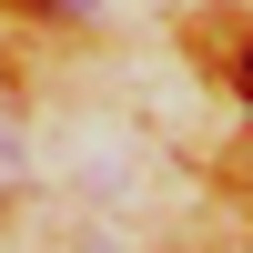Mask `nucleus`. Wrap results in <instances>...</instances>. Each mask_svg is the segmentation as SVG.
I'll list each match as a JSON object with an SVG mask.
<instances>
[{
    "mask_svg": "<svg viewBox=\"0 0 253 253\" xmlns=\"http://www.w3.org/2000/svg\"><path fill=\"white\" fill-rule=\"evenodd\" d=\"M243 91H253V51H243Z\"/></svg>",
    "mask_w": 253,
    "mask_h": 253,
    "instance_id": "obj_1",
    "label": "nucleus"
}]
</instances>
